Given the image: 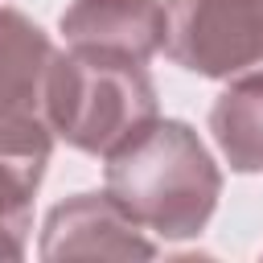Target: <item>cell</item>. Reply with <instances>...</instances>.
<instances>
[{
	"instance_id": "obj_7",
	"label": "cell",
	"mask_w": 263,
	"mask_h": 263,
	"mask_svg": "<svg viewBox=\"0 0 263 263\" xmlns=\"http://www.w3.org/2000/svg\"><path fill=\"white\" fill-rule=\"evenodd\" d=\"M210 132L230 173H263V70L230 78L210 107Z\"/></svg>"
},
{
	"instance_id": "obj_6",
	"label": "cell",
	"mask_w": 263,
	"mask_h": 263,
	"mask_svg": "<svg viewBox=\"0 0 263 263\" xmlns=\"http://www.w3.org/2000/svg\"><path fill=\"white\" fill-rule=\"evenodd\" d=\"M66 45L111 49L148 62L164 45V4L160 0H70L62 12Z\"/></svg>"
},
{
	"instance_id": "obj_2",
	"label": "cell",
	"mask_w": 263,
	"mask_h": 263,
	"mask_svg": "<svg viewBox=\"0 0 263 263\" xmlns=\"http://www.w3.org/2000/svg\"><path fill=\"white\" fill-rule=\"evenodd\" d=\"M156 111V82L144 62L90 45H70L53 53L45 115L53 136L70 148L107 160L119 144L148 127Z\"/></svg>"
},
{
	"instance_id": "obj_8",
	"label": "cell",
	"mask_w": 263,
	"mask_h": 263,
	"mask_svg": "<svg viewBox=\"0 0 263 263\" xmlns=\"http://www.w3.org/2000/svg\"><path fill=\"white\" fill-rule=\"evenodd\" d=\"M45 168L0 156V259H25L33 230V193Z\"/></svg>"
},
{
	"instance_id": "obj_4",
	"label": "cell",
	"mask_w": 263,
	"mask_h": 263,
	"mask_svg": "<svg viewBox=\"0 0 263 263\" xmlns=\"http://www.w3.org/2000/svg\"><path fill=\"white\" fill-rule=\"evenodd\" d=\"M197 78L263 70V0H164V45Z\"/></svg>"
},
{
	"instance_id": "obj_5",
	"label": "cell",
	"mask_w": 263,
	"mask_h": 263,
	"mask_svg": "<svg viewBox=\"0 0 263 263\" xmlns=\"http://www.w3.org/2000/svg\"><path fill=\"white\" fill-rule=\"evenodd\" d=\"M41 259H152L156 242L144 238V226L132 222L115 197L103 193H74L45 214L41 226Z\"/></svg>"
},
{
	"instance_id": "obj_3",
	"label": "cell",
	"mask_w": 263,
	"mask_h": 263,
	"mask_svg": "<svg viewBox=\"0 0 263 263\" xmlns=\"http://www.w3.org/2000/svg\"><path fill=\"white\" fill-rule=\"evenodd\" d=\"M58 45L21 8H0V156L45 168L53 127L45 115V82Z\"/></svg>"
},
{
	"instance_id": "obj_1",
	"label": "cell",
	"mask_w": 263,
	"mask_h": 263,
	"mask_svg": "<svg viewBox=\"0 0 263 263\" xmlns=\"http://www.w3.org/2000/svg\"><path fill=\"white\" fill-rule=\"evenodd\" d=\"M107 193L160 238H197L218 210L222 168L181 119H152L107 156Z\"/></svg>"
}]
</instances>
